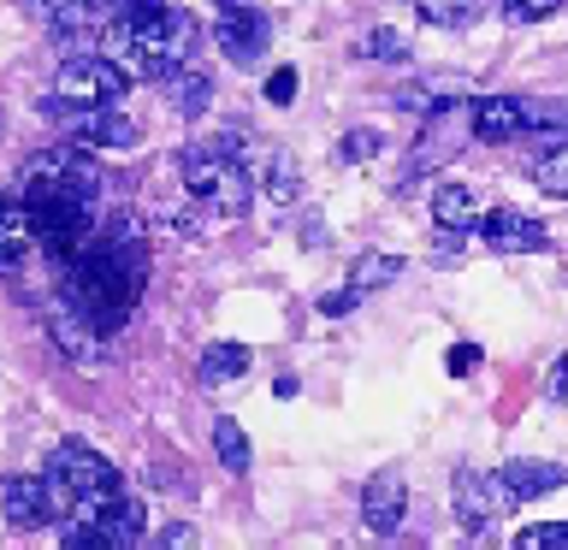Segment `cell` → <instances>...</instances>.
Wrapping results in <instances>:
<instances>
[{
  "mask_svg": "<svg viewBox=\"0 0 568 550\" xmlns=\"http://www.w3.org/2000/svg\"><path fill=\"white\" fill-rule=\"evenodd\" d=\"M48 491H53V509L60 515H71V521H95V515L106 509V497H119V468L101 450L65 438L60 450L48 456Z\"/></svg>",
  "mask_w": 568,
  "mask_h": 550,
  "instance_id": "6da1fadb",
  "label": "cell"
},
{
  "mask_svg": "<svg viewBox=\"0 0 568 550\" xmlns=\"http://www.w3.org/2000/svg\"><path fill=\"white\" fill-rule=\"evenodd\" d=\"M101 184H106L101 166L78 149V142L30 154V160H24V172H18L24 207H42V202H83V207H95V202H101Z\"/></svg>",
  "mask_w": 568,
  "mask_h": 550,
  "instance_id": "7a4b0ae2",
  "label": "cell"
},
{
  "mask_svg": "<svg viewBox=\"0 0 568 550\" xmlns=\"http://www.w3.org/2000/svg\"><path fill=\"white\" fill-rule=\"evenodd\" d=\"M202 48V24H195L190 12L178 7H142L136 12V30H131V53H124V65H136L142 78H166L172 65H184L190 53Z\"/></svg>",
  "mask_w": 568,
  "mask_h": 550,
  "instance_id": "3957f363",
  "label": "cell"
},
{
  "mask_svg": "<svg viewBox=\"0 0 568 550\" xmlns=\"http://www.w3.org/2000/svg\"><path fill=\"white\" fill-rule=\"evenodd\" d=\"M184 184H190L195 202L220 207L225 220H243V213L255 207L248 166H243V160H231V154H220L213 142H207V149H184Z\"/></svg>",
  "mask_w": 568,
  "mask_h": 550,
  "instance_id": "277c9868",
  "label": "cell"
},
{
  "mask_svg": "<svg viewBox=\"0 0 568 550\" xmlns=\"http://www.w3.org/2000/svg\"><path fill=\"white\" fill-rule=\"evenodd\" d=\"M468 136H474V101L450 89V95H438L433 106H426V124H420L415 149H408L403 177H426V172H438L444 160H450Z\"/></svg>",
  "mask_w": 568,
  "mask_h": 550,
  "instance_id": "5b68a950",
  "label": "cell"
},
{
  "mask_svg": "<svg viewBox=\"0 0 568 550\" xmlns=\"http://www.w3.org/2000/svg\"><path fill=\"white\" fill-rule=\"evenodd\" d=\"M42 113H48V119H60V124H65V136L78 142V149L131 154L136 142H142V131L119 113V106H71V101H60V95H48V101H42Z\"/></svg>",
  "mask_w": 568,
  "mask_h": 550,
  "instance_id": "8992f818",
  "label": "cell"
},
{
  "mask_svg": "<svg viewBox=\"0 0 568 550\" xmlns=\"http://www.w3.org/2000/svg\"><path fill=\"white\" fill-rule=\"evenodd\" d=\"M131 89V71L106 53H71L53 78V95L71 101V106H119V95Z\"/></svg>",
  "mask_w": 568,
  "mask_h": 550,
  "instance_id": "52a82bcc",
  "label": "cell"
},
{
  "mask_svg": "<svg viewBox=\"0 0 568 550\" xmlns=\"http://www.w3.org/2000/svg\"><path fill=\"white\" fill-rule=\"evenodd\" d=\"M273 48V18H266L261 7H248V0H231V7H220V53L237 71H255L261 53Z\"/></svg>",
  "mask_w": 568,
  "mask_h": 550,
  "instance_id": "ba28073f",
  "label": "cell"
},
{
  "mask_svg": "<svg viewBox=\"0 0 568 550\" xmlns=\"http://www.w3.org/2000/svg\"><path fill=\"white\" fill-rule=\"evenodd\" d=\"M0 515H7L18 532H36V527L60 521L53 491H48V473H7L0 479Z\"/></svg>",
  "mask_w": 568,
  "mask_h": 550,
  "instance_id": "9c48e42d",
  "label": "cell"
},
{
  "mask_svg": "<svg viewBox=\"0 0 568 550\" xmlns=\"http://www.w3.org/2000/svg\"><path fill=\"white\" fill-rule=\"evenodd\" d=\"M450 491H456V521L468 527V532H486L497 509H515V497L504 491V479H497V473H474V468H462Z\"/></svg>",
  "mask_w": 568,
  "mask_h": 550,
  "instance_id": "30bf717a",
  "label": "cell"
},
{
  "mask_svg": "<svg viewBox=\"0 0 568 550\" xmlns=\"http://www.w3.org/2000/svg\"><path fill=\"white\" fill-rule=\"evenodd\" d=\"M403 509H408V479L403 468H379L362 486V521L379 532V539H390V532H403Z\"/></svg>",
  "mask_w": 568,
  "mask_h": 550,
  "instance_id": "8fae6325",
  "label": "cell"
},
{
  "mask_svg": "<svg viewBox=\"0 0 568 550\" xmlns=\"http://www.w3.org/2000/svg\"><path fill=\"white\" fill-rule=\"evenodd\" d=\"M48 337H53V344H60V355H71L78 367H101V361H106V337L89 326L78 308H65V302L48 314Z\"/></svg>",
  "mask_w": 568,
  "mask_h": 550,
  "instance_id": "7c38bea8",
  "label": "cell"
},
{
  "mask_svg": "<svg viewBox=\"0 0 568 550\" xmlns=\"http://www.w3.org/2000/svg\"><path fill=\"white\" fill-rule=\"evenodd\" d=\"M479 225H486V243L497 248V255H539L545 248V225L521 207H491Z\"/></svg>",
  "mask_w": 568,
  "mask_h": 550,
  "instance_id": "4fadbf2b",
  "label": "cell"
},
{
  "mask_svg": "<svg viewBox=\"0 0 568 550\" xmlns=\"http://www.w3.org/2000/svg\"><path fill=\"white\" fill-rule=\"evenodd\" d=\"M497 479H504V491L515 497V503H532V497H545V491H562L568 486V468L562 461H509V468H497Z\"/></svg>",
  "mask_w": 568,
  "mask_h": 550,
  "instance_id": "5bb4252c",
  "label": "cell"
},
{
  "mask_svg": "<svg viewBox=\"0 0 568 550\" xmlns=\"http://www.w3.org/2000/svg\"><path fill=\"white\" fill-rule=\"evenodd\" d=\"M474 136L479 142H515L527 136V113L515 95H479L474 101Z\"/></svg>",
  "mask_w": 568,
  "mask_h": 550,
  "instance_id": "9a60e30c",
  "label": "cell"
},
{
  "mask_svg": "<svg viewBox=\"0 0 568 550\" xmlns=\"http://www.w3.org/2000/svg\"><path fill=\"white\" fill-rule=\"evenodd\" d=\"M30 12L60 35V42H83L89 18H95V0H30Z\"/></svg>",
  "mask_w": 568,
  "mask_h": 550,
  "instance_id": "2e32d148",
  "label": "cell"
},
{
  "mask_svg": "<svg viewBox=\"0 0 568 550\" xmlns=\"http://www.w3.org/2000/svg\"><path fill=\"white\" fill-rule=\"evenodd\" d=\"M160 83H166V101H172L184 119H202V113H207V101H213V83L202 78V71H190V65H172Z\"/></svg>",
  "mask_w": 568,
  "mask_h": 550,
  "instance_id": "e0dca14e",
  "label": "cell"
},
{
  "mask_svg": "<svg viewBox=\"0 0 568 550\" xmlns=\"http://www.w3.org/2000/svg\"><path fill=\"white\" fill-rule=\"evenodd\" d=\"M433 220L450 231H474L479 225V195L474 184H438L433 190Z\"/></svg>",
  "mask_w": 568,
  "mask_h": 550,
  "instance_id": "ac0fdd59",
  "label": "cell"
},
{
  "mask_svg": "<svg viewBox=\"0 0 568 550\" xmlns=\"http://www.w3.org/2000/svg\"><path fill=\"white\" fill-rule=\"evenodd\" d=\"M30 213H24V202H7L0 207V273H18L24 266V255H30Z\"/></svg>",
  "mask_w": 568,
  "mask_h": 550,
  "instance_id": "d6986e66",
  "label": "cell"
},
{
  "mask_svg": "<svg viewBox=\"0 0 568 550\" xmlns=\"http://www.w3.org/2000/svg\"><path fill=\"white\" fill-rule=\"evenodd\" d=\"M95 521H101V532H106V544H136L142 539V527H149V521H142V503H136V497H106V509L95 515Z\"/></svg>",
  "mask_w": 568,
  "mask_h": 550,
  "instance_id": "ffe728a7",
  "label": "cell"
},
{
  "mask_svg": "<svg viewBox=\"0 0 568 550\" xmlns=\"http://www.w3.org/2000/svg\"><path fill=\"white\" fill-rule=\"evenodd\" d=\"M390 278H403V261H397V255H385V248H367V255H355V261H349V291H355V296L385 291Z\"/></svg>",
  "mask_w": 568,
  "mask_h": 550,
  "instance_id": "44dd1931",
  "label": "cell"
},
{
  "mask_svg": "<svg viewBox=\"0 0 568 550\" xmlns=\"http://www.w3.org/2000/svg\"><path fill=\"white\" fill-rule=\"evenodd\" d=\"M195 373H202V385H231L248 373V349L243 344H207L202 361H195Z\"/></svg>",
  "mask_w": 568,
  "mask_h": 550,
  "instance_id": "7402d4cb",
  "label": "cell"
},
{
  "mask_svg": "<svg viewBox=\"0 0 568 550\" xmlns=\"http://www.w3.org/2000/svg\"><path fill=\"white\" fill-rule=\"evenodd\" d=\"M213 450H220V468L225 473H248V461H255V456H248V432L231 415L213 420Z\"/></svg>",
  "mask_w": 568,
  "mask_h": 550,
  "instance_id": "603a6c76",
  "label": "cell"
},
{
  "mask_svg": "<svg viewBox=\"0 0 568 550\" xmlns=\"http://www.w3.org/2000/svg\"><path fill=\"white\" fill-rule=\"evenodd\" d=\"M426 24H438V30H468L479 12H486V0H415Z\"/></svg>",
  "mask_w": 568,
  "mask_h": 550,
  "instance_id": "cb8c5ba5",
  "label": "cell"
},
{
  "mask_svg": "<svg viewBox=\"0 0 568 550\" xmlns=\"http://www.w3.org/2000/svg\"><path fill=\"white\" fill-rule=\"evenodd\" d=\"M527 131L545 142H568V101H521Z\"/></svg>",
  "mask_w": 568,
  "mask_h": 550,
  "instance_id": "d4e9b609",
  "label": "cell"
},
{
  "mask_svg": "<svg viewBox=\"0 0 568 550\" xmlns=\"http://www.w3.org/2000/svg\"><path fill=\"white\" fill-rule=\"evenodd\" d=\"M266 195H273L278 207H291L296 195H302V172H296V154L291 149H278L273 160H266Z\"/></svg>",
  "mask_w": 568,
  "mask_h": 550,
  "instance_id": "484cf974",
  "label": "cell"
},
{
  "mask_svg": "<svg viewBox=\"0 0 568 550\" xmlns=\"http://www.w3.org/2000/svg\"><path fill=\"white\" fill-rule=\"evenodd\" d=\"M539 190L545 195H568V142H550V154L539 160Z\"/></svg>",
  "mask_w": 568,
  "mask_h": 550,
  "instance_id": "4316f807",
  "label": "cell"
},
{
  "mask_svg": "<svg viewBox=\"0 0 568 550\" xmlns=\"http://www.w3.org/2000/svg\"><path fill=\"white\" fill-rule=\"evenodd\" d=\"M521 550H568V521H539V527H521Z\"/></svg>",
  "mask_w": 568,
  "mask_h": 550,
  "instance_id": "83f0119b",
  "label": "cell"
},
{
  "mask_svg": "<svg viewBox=\"0 0 568 550\" xmlns=\"http://www.w3.org/2000/svg\"><path fill=\"white\" fill-rule=\"evenodd\" d=\"M362 60H385V65H397V60H408V42L397 30H373L367 42H362Z\"/></svg>",
  "mask_w": 568,
  "mask_h": 550,
  "instance_id": "f1b7e54d",
  "label": "cell"
},
{
  "mask_svg": "<svg viewBox=\"0 0 568 550\" xmlns=\"http://www.w3.org/2000/svg\"><path fill=\"white\" fill-rule=\"evenodd\" d=\"M562 0H504V12L515 18V24H539V18H550Z\"/></svg>",
  "mask_w": 568,
  "mask_h": 550,
  "instance_id": "f546056e",
  "label": "cell"
},
{
  "mask_svg": "<svg viewBox=\"0 0 568 550\" xmlns=\"http://www.w3.org/2000/svg\"><path fill=\"white\" fill-rule=\"evenodd\" d=\"M266 101H273V106H291L296 101V71L291 65H278L273 78H266Z\"/></svg>",
  "mask_w": 568,
  "mask_h": 550,
  "instance_id": "4dcf8cb0",
  "label": "cell"
},
{
  "mask_svg": "<svg viewBox=\"0 0 568 550\" xmlns=\"http://www.w3.org/2000/svg\"><path fill=\"white\" fill-rule=\"evenodd\" d=\"M337 154H344V160H373V154H379V131H349Z\"/></svg>",
  "mask_w": 568,
  "mask_h": 550,
  "instance_id": "1f68e13d",
  "label": "cell"
},
{
  "mask_svg": "<svg viewBox=\"0 0 568 550\" xmlns=\"http://www.w3.org/2000/svg\"><path fill=\"white\" fill-rule=\"evenodd\" d=\"M213 149L231 154V160H243V154H248V131H243V124H225V131L213 136Z\"/></svg>",
  "mask_w": 568,
  "mask_h": 550,
  "instance_id": "d6a6232c",
  "label": "cell"
},
{
  "mask_svg": "<svg viewBox=\"0 0 568 550\" xmlns=\"http://www.w3.org/2000/svg\"><path fill=\"white\" fill-rule=\"evenodd\" d=\"M172 225H178V237H190V243H202V237H207V220H202L195 207H178V213H172Z\"/></svg>",
  "mask_w": 568,
  "mask_h": 550,
  "instance_id": "836d02e7",
  "label": "cell"
},
{
  "mask_svg": "<svg viewBox=\"0 0 568 550\" xmlns=\"http://www.w3.org/2000/svg\"><path fill=\"white\" fill-rule=\"evenodd\" d=\"M296 243L320 248V243H326V220H320V213H302V220H296Z\"/></svg>",
  "mask_w": 568,
  "mask_h": 550,
  "instance_id": "e575fe53",
  "label": "cell"
},
{
  "mask_svg": "<svg viewBox=\"0 0 568 550\" xmlns=\"http://www.w3.org/2000/svg\"><path fill=\"white\" fill-rule=\"evenodd\" d=\"M444 367H450V373H456V379H468V373L479 367V349H474V344H456L450 355H444Z\"/></svg>",
  "mask_w": 568,
  "mask_h": 550,
  "instance_id": "d590c367",
  "label": "cell"
},
{
  "mask_svg": "<svg viewBox=\"0 0 568 550\" xmlns=\"http://www.w3.org/2000/svg\"><path fill=\"white\" fill-rule=\"evenodd\" d=\"M550 403H568V355H557V367H550Z\"/></svg>",
  "mask_w": 568,
  "mask_h": 550,
  "instance_id": "8d00e7d4",
  "label": "cell"
},
{
  "mask_svg": "<svg viewBox=\"0 0 568 550\" xmlns=\"http://www.w3.org/2000/svg\"><path fill=\"white\" fill-rule=\"evenodd\" d=\"M355 308V291H332V296H320V314H349Z\"/></svg>",
  "mask_w": 568,
  "mask_h": 550,
  "instance_id": "74e56055",
  "label": "cell"
},
{
  "mask_svg": "<svg viewBox=\"0 0 568 550\" xmlns=\"http://www.w3.org/2000/svg\"><path fill=\"white\" fill-rule=\"evenodd\" d=\"M397 106H433V95L420 83H408V89H397Z\"/></svg>",
  "mask_w": 568,
  "mask_h": 550,
  "instance_id": "f35d334b",
  "label": "cell"
},
{
  "mask_svg": "<svg viewBox=\"0 0 568 550\" xmlns=\"http://www.w3.org/2000/svg\"><path fill=\"white\" fill-rule=\"evenodd\" d=\"M142 7H160V0H106V12H142Z\"/></svg>",
  "mask_w": 568,
  "mask_h": 550,
  "instance_id": "ab89813d",
  "label": "cell"
},
{
  "mask_svg": "<svg viewBox=\"0 0 568 550\" xmlns=\"http://www.w3.org/2000/svg\"><path fill=\"white\" fill-rule=\"evenodd\" d=\"M7 202H12V195H7V190H0V207H7Z\"/></svg>",
  "mask_w": 568,
  "mask_h": 550,
  "instance_id": "60d3db41",
  "label": "cell"
},
{
  "mask_svg": "<svg viewBox=\"0 0 568 550\" xmlns=\"http://www.w3.org/2000/svg\"><path fill=\"white\" fill-rule=\"evenodd\" d=\"M220 7H231V0H220Z\"/></svg>",
  "mask_w": 568,
  "mask_h": 550,
  "instance_id": "b9f144b4",
  "label": "cell"
}]
</instances>
